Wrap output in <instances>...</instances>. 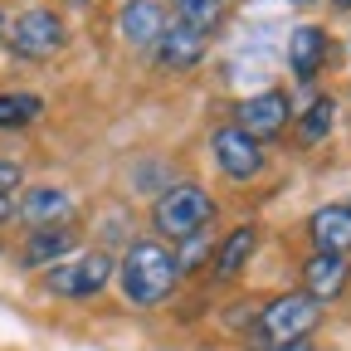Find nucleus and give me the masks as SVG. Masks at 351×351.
I'll return each mask as SVG.
<instances>
[{"label":"nucleus","instance_id":"obj_4","mask_svg":"<svg viewBox=\"0 0 351 351\" xmlns=\"http://www.w3.org/2000/svg\"><path fill=\"white\" fill-rule=\"evenodd\" d=\"M5 44H10V54H20V59H49V54L64 49V20L54 10H25L10 25Z\"/></svg>","mask_w":351,"mask_h":351},{"label":"nucleus","instance_id":"obj_11","mask_svg":"<svg viewBox=\"0 0 351 351\" xmlns=\"http://www.w3.org/2000/svg\"><path fill=\"white\" fill-rule=\"evenodd\" d=\"M313 239H317V254H341L351 249V205H322L313 210Z\"/></svg>","mask_w":351,"mask_h":351},{"label":"nucleus","instance_id":"obj_6","mask_svg":"<svg viewBox=\"0 0 351 351\" xmlns=\"http://www.w3.org/2000/svg\"><path fill=\"white\" fill-rule=\"evenodd\" d=\"M283 127H288V98L278 88H263V93H254L249 103H239V132L249 142H269Z\"/></svg>","mask_w":351,"mask_h":351},{"label":"nucleus","instance_id":"obj_18","mask_svg":"<svg viewBox=\"0 0 351 351\" xmlns=\"http://www.w3.org/2000/svg\"><path fill=\"white\" fill-rule=\"evenodd\" d=\"M332 117H337V108H332V98H317L313 108H307V117H302V127H298V137L313 147V142H322L327 132H332Z\"/></svg>","mask_w":351,"mask_h":351},{"label":"nucleus","instance_id":"obj_9","mask_svg":"<svg viewBox=\"0 0 351 351\" xmlns=\"http://www.w3.org/2000/svg\"><path fill=\"white\" fill-rule=\"evenodd\" d=\"M156 64H166V69H195L200 59H205V39L195 34V29H181V25H166L161 34H156Z\"/></svg>","mask_w":351,"mask_h":351},{"label":"nucleus","instance_id":"obj_2","mask_svg":"<svg viewBox=\"0 0 351 351\" xmlns=\"http://www.w3.org/2000/svg\"><path fill=\"white\" fill-rule=\"evenodd\" d=\"M322 317V302H313L307 293H283L263 307V317L254 327V341L263 351H278V346H293V341H307V332L317 327Z\"/></svg>","mask_w":351,"mask_h":351},{"label":"nucleus","instance_id":"obj_21","mask_svg":"<svg viewBox=\"0 0 351 351\" xmlns=\"http://www.w3.org/2000/svg\"><path fill=\"white\" fill-rule=\"evenodd\" d=\"M15 215V205H10V195H0V219H10Z\"/></svg>","mask_w":351,"mask_h":351},{"label":"nucleus","instance_id":"obj_8","mask_svg":"<svg viewBox=\"0 0 351 351\" xmlns=\"http://www.w3.org/2000/svg\"><path fill=\"white\" fill-rule=\"evenodd\" d=\"M15 215H20V219H29L34 230H64V219L73 215V200H69V191H54V186H34Z\"/></svg>","mask_w":351,"mask_h":351},{"label":"nucleus","instance_id":"obj_12","mask_svg":"<svg viewBox=\"0 0 351 351\" xmlns=\"http://www.w3.org/2000/svg\"><path fill=\"white\" fill-rule=\"evenodd\" d=\"M302 288L313 302H327L346 288V258L341 254H313L307 258V269H302Z\"/></svg>","mask_w":351,"mask_h":351},{"label":"nucleus","instance_id":"obj_5","mask_svg":"<svg viewBox=\"0 0 351 351\" xmlns=\"http://www.w3.org/2000/svg\"><path fill=\"white\" fill-rule=\"evenodd\" d=\"M112 278V258L108 254H83L73 263H59V269H49V278H44V288H49L54 298H93L103 293Z\"/></svg>","mask_w":351,"mask_h":351},{"label":"nucleus","instance_id":"obj_10","mask_svg":"<svg viewBox=\"0 0 351 351\" xmlns=\"http://www.w3.org/2000/svg\"><path fill=\"white\" fill-rule=\"evenodd\" d=\"M117 29H122L127 44H142V49H152L156 34L166 29V15H161L156 0H127L122 15H117Z\"/></svg>","mask_w":351,"mask_h":351},{"label":"nucleus","instance_id":"obj_16","mask_svg":"<svg viewBox=\"0 0 351 351\" xmlns=\"http://www.w3.org/2000/svg\"><path fill=\"white\" fill-rule=\"evenodd\" d=\"M171 15H176V25L181 29H195L200 39L219 25V15H225V5H219V0H176L171 5Z\"/></svg>","mask_w":351,"mask_h":351},{"label":"nucleus","instance_id":"obj_25","mask_svg":"<svg viewBox=\"0 0 351 351\" xmlns=\"http://www.w3.org/2000/svg\"><path fill=\"white\" fill-rule=\"evenodd\" d=\"M73 5H88V0H73Z\"/></svg>","mask_w":351,"mask_h":351},{"label":"nucleus","instance_id":"obj_23","mask_svg":"<svg viewBox=\"0 0 351 351\" xmlns=\"http://www.w3.org/2000/svg\"><path fill=\"white\" fill-rule=\"evenodd\" d=\"M337 5H341V10H351V0H337Z\"/></svg>","mask_w":351,"mask_h":351},{"label":"nucleus","instance_id":"obj_7","mask_svg":"<svg viewBox=\"0 0 351 351\" xmlns=\"http://www.w3.org/2000/svg\"><path fill=\"white\" fill-rule=\"evenodd\" d=\"M215 161L225 176H234V181H254V176L263 171V152L258 142H249L239 127H219L215 132Z\"/></svg>","mask_w":351,"mask_h":351},{"label":"nucleus","instance_id":"obj_14","mask_svg":"<svg viewBox=\"0 0 351 351\" xmlns=\"http://www.w3.org/2000/svg\"><path fill=\"white\" fill-rule=\"evenodd\" d=\"M69 249H73V234L69 230H34L29 244H25V254H20V263H25V269H44V263L64 258Z\"/></svg>","mask_w":351,"mask_h":351},{"label":"nucleus","instance_id":"obj_15","mask_svg":"<svg viewBox=\"0 0 351 351\" xmlns=\"http://www.w3.org/2000/svg\"><path fill=\"white\" fill-rule=\"evenodd\" d=\"M254 244H258V234H254V225H239L225 244H219V258H215V274L219 278H234L244 263L254 258Z\"/></svg>","mask_w":351,"mask_h":351},{"label":"nucleus","instance_id":"obj_24","mask_svg":"<svg viewBox=\"0 0 351 351\" xmlns=\"http://www.w3.org/2000/svg\"><path fill=\"white\" fill-rule=\"evenodd\" d=\"M0 34H5V15H0Z\"/></svg>","mask_w":351,"mask_h":351},{"label":"nucleus","instance_id":"obj_1","mask_svg":"<svg viewBox=\"0 0 351 351\" xmlns=\"http://www.w3.org/2000/svg\"><path fill=\"white\" fill-rule=\"evenodd\" d=\"M176 278H181V274H176V254L161 239H137L122 254V293H127V302H137V307L166 302Z\"/></svg>","mask_w":351,"mask_h":351},{"label":"nucleus","instance_id":"obj_13","mask_svg":"<svg viewBox=\"0 0 351 351\" xmlns=\"http://www.w3.org/2000/svg\"><path fill=\"white\" fill-rule=\"evenodd\" d=\"M322 59H327V34H322L317 25L293 29V39H288V69H293L298 78H313V73L322 69Z\"/></svg>","mask_w":351,"mask_h":351},{"label":"nucleus","instance_id":"obj_3","mask_svg":"<svg viewBox=\"0 0 351 351\" xmlns=\"http://www.w3.org/2000/svg\"><path fill=\"white\" fill-rule=\"evenodd\" d=\"M210 215H215V200L200 186H171L152 210V225L161 239H191L195 230L210 225Z\"/></svg>","mask_w":351,"mask_h":351},{"label":"nucleus","instance_id":"obj_17","mask_svg":"<svg viewBox=\"0 0 351 351\" xmlns=\"http://www.w3.org/2000/svg\"><path fill=\"white\" fill-rule=\"evenodd\" d=\"M39 117V98L34 93H0V127H25Z\"/></svg>","mask_w":351,"mask_h":351},{"label":"nucleus","instance_id":"obj_19","mask_svg":"<svg viewBox=\"0 0 351 351\" xmlns=\"http://www.w3.org/2000/svg\"><path fill=\"white\" fill-rule=\"evenodd\" d=\"M205 249H210V239H205V230H195V234L186 239V249L176 254V274H181V269H195V263H205Z\"/></svg>","mask_w":351,"mask_h":351},{"label":"nucleus","instance_id":"obj_20","mask_svg":"<svg viewBox=\"0 0 351 351\" xmlns=\"http://www.w3.org/2000/svg\"><path fill=\"white\" fill-rule=\"evenodd\" d=\"M20 176H25V171H20L15 161H0V195H10V191H15V186H20Z\"/></svg>","mask_w":351,"mask_h":351},{"label":"nucleus","instance_id":"obj_22","mask_svg":"<svg viewBox=\"0 0 351 351\" xmlns=\"http://www.w3.org/2000/svg\"><path fill=\"white\" fill-rule=\"evenodd\" d=\"M278 351H307V341H293V346H278Z\"/></svg>","mask_w":351,"mask_h":351}]
</instances>
